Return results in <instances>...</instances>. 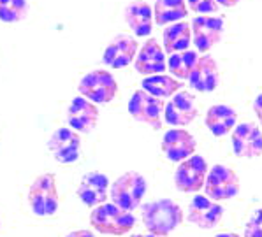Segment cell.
I'll use <instances>...</instances> for the list:
<instances>
[{
	"label": "cell",
	"instance_id": "cell-27",
	"mask_svg": "<svg viewBox=\"0 0 262 237\" xmlns=\"http://www.w3.org/2000/svg\"><path fill=\"white\" fill-rule=\"evenodd\" d=\"M188 4V9L197 13L199 16L204 14H213L219 11V4L216 0H187Z\"/></svg>",
	"mask_w": 262,
	"mask_h": 237
},
{
	"label": "cell",
	"instance_id": "cell-26",
	"mask_svg": "<svg viewBox=\"0 0 262 237\" xmlns=\"http://www.w3.org/2000/svg\"><path fill=\"white\" fill-rule=\"evenodd\" d=\"M28 14L27 0H0V21L18 23Z\"/></svg>",
	"mask_w": 262,
	"mask_h": 237
},
{
	"label": "cell",
	"instance_id": "cell-16",
	"mask_svg": "<svg viewBox=\"0 0 262 237\" xmlns=\"http://www.w3.org/2000/svg\"><path fill=\"white\" fill-rule=\"evenodd\" d=\"M197 143L193 135L185 128H171L164 134L162 151L171 162H183L195 153Z\"/></svg>",
	"mask_w": 262,
	"mask_h": 237
},
{
	"label": "cell",
	"instance_id": "cell-6",
	"mask_svg": "<svg viewBox=\"0 0 262 237\" xmlns=\"http://www.w3.org/2000/svg\"><path fill=\"white\" fill-rule=\"evenodd\" d=\"M204 192L206 197L213 202H222V200L234 199L239 194V178L231 167L219 165L211 167L206 174L204 181Z\"/></svg>",
	"mask_w": 262,
	"mask_h": 237
},
{
	"label": "cell",
	"instance_id": "cell-23",
	"mask_svg": "<svg viewBox=\"0 0 262 237\" xmlns=\"http://www.w3.org/2000/svg\"><path fill=\"white\" fill-rule=\"evenodd\" d=\"M187 0H157L153 6V19L157 25H172L187 18Z\"/></svg>",
	"mask_w": 262,
	"mask_h": 237
},
{
	"label": "cell",
	"instance_id": "cell-10",
	"mask_svg": "<svg viewBox=\"0 0 262 237\" xmlns=\"http://www.w3.org/2000/svg\"><path fill=\"white\" fill-rule=\"evenodd\" d=\"M51 155L60 163H74L81 153V137L72 128H56L48 140Z\"/></svg>",
	"mask_w": 262,
	"mask_h": 237
},
{
	"label": "cell",
	"instance_id": "cell-21",
	"mask_svg": "<svg viewBox=\"0 0 262 237\" xmlns=\"http://www.w3.org/2000/svg\"><path fill=\"white\" fill-rule=\"evenodd\" d=\"M237 122V114L232 107L225 104L211 106L206 112V127L215 137H224L229 132L234 130Z\"/></svg>",
	"mask_w": 262,
	"mask_h": 237
},
{
	"label": "cell",
	"instance_id": "cell-30",
	"mask_svg": "<svg viewBox=\"0 0 262 237\" xmlns=\"http://www.w3.org/2000/svg\"><path fill=\"white\" fill-rule=\"evenodd\" d=\"M67 237H95V235H94V232H90V230H74Z\"/></svg>",
	"mask_w": 262,
	"mask_h": 237
},
{
	"label": "cell",
	"instance_id": "cell-11",
	"mask_svg": "<svg viewBox=\"0 0 262 237\" xmlns=\"http://www.w3.org/2000/svg\"><path fill=\"white\" fill-rule=\"evenodd\" d=\"M232 150L237 158H257L262 155V130L255 123H239L232 130Z\"/></svg>",
	"mask_w": 262,
	"mask_h": 237
},
{
	"label": "cell",
	"instance_id": "cell-8",
	"mask_svg": "<svg viewBox=\"0 0 262 237\" xmlns=\"http://www.w3.org/2000/svg\"><path fill=\"white\" fill-rule=\"evenodd\" d=\"M208 162L201 155H192L190 158L180 162L174 172V184L183 194H197L204 186L208 174Z\"/></svg>",
	"mask_w": 262,
	"mask_h": 237
},
{
	"label": "cell",
	"instance_id": "cell-1",
	"mask_svg": "<svg viewBox=\"0 0 262 237\" xmlns=\"http://www.w3.org/2000/svg\"><path fill=\"white\" fill-rule=\"evenodd\" d=\"M183 209L171 199H160L144 204L143 223L151 235L166 237L183 223Z\"/></svg>",
	"mask_w": 262,
	"mask_h": 237
},
{
	"label": "cell",
	"instance_id": "cell-7",
	"mask_svg": "<svg viewBox=\"0 0 262 237\" xmlns=\"http://www.w3.org/2000/svg\"><path fill=\"white\" fill-rule=\"evenodd\" d=\"M164 107H166V102L162 99L153 97L144 90H136L128 100V112L132 118L139 123L150 125L155 130L162 128Z\"/></svg>",
	"mask_w": 262,
	"mask_h": 237
},
{
	"label": "cell",
	"instance_id": "cell-24",
	"mask_svg": "<svg viewBox=\"0 0 262 237\" xmlns=\"http://www.w3.org/2000/svg\"><path fill=\"white\" fill-rule=\"evenodd\" d=\"M141 90H144L146 93L153 95L157 99H167L172 97L174 93L183 88V83L174 79L172 76H166V74H155V76H148V78L143 79L141 83Z\"/></svg>",
	"mask_w": 262,
	"mask_h": 237
},
{
	"label": "cell",
	"instance_id": "cell-22",
	"mask_svg": "<svg viewBox=\"0 0 262 237\" xmlns=\"http://www.w3.org/2000/svg\"><path fill=\"white\" fill-rule=\"evenodd\" d=\"M164 41V53H180V51H187L192 42V30L187 21H178L169 25L164 30L162 35Z\"/></svg>",
	"mask_w": 262,
	"mask_h": 237
},
{
	"label": "cell",
	"instance_id": "cell-14",
	"mask_svg": "<svg viewBox=\"0 0 262 237\" xmlns=\"http://www.w3.org/2000/svg\"><path fill=\"white\" fill-rule=\"evenodd\" d=\"M138 51L139 44L134 37L127 34H120L107 44L106 51L102 55V62L111 69H123V67L130 65L134 62Z\"/></svg>",
	"mask_w": 262,
	"mask_h": 237
},
{
	"label": "cell",
	"instance_id": "cell-15",
	"mask_svg": "<svg viewBox=\"0 0 262 237\" xmlns=\"http://www.w3.org/2000/svg\"><path fill=\"white\" fill-rule=\"evenodd\" d=\"M167 58L164 53V48L160 46L157 39H148L146 42L141 46L134 58V67L139 74H143L144 78L155 74H164V70H167Z\"/></svg>",
	"mask_w": 262,
	"mask_h": 237
},
{
	"label": "cell",
	"instance_id": "cell-20",
	"mask_svg": "<svg viewBox=\"0 0 262 237\" xmlns=\"http://www.w3.org/2000/svg\"><path fill=\"white\" fill-rule=\"evenodd\" d=\"M123 18L127 27L138 37H148L153 28V9L144 0H134L123 11Z\"/></svg>",
	"mask_w": 262,
	"mask_h": 237
},
{
	"label": "cell",
	"instance_id": "cell-13",
	"mask_svg": "<svg viewBox=\"0 0 262 237\" xmlns=\"http://www.w3.org/2000/svg\"><path fill=\"white\" fill-rule=\"evenodd\" d=\"M197 106L190 91H178L164 107V118L174 128H183L195 120Z\"/></svg>",
	"mask_w": 262,
	"mask_h": 237
},
{
	"label": "cell",
	"instance_id": "cell-19",
	"mask_svg": "<svg viewBox=\"0 0 262 237\" xmlns=\"http://www.w3.org/2000/svg\"><path fill=\"white\" fill-rule=\"evenodd\" d=\"M78 197L88 207H97L106 204L110 197V179L102 172H88L83 176L78 186Z\"/></svg>",
	"mask_w": 262,
	"mask_h": 237
},
{
	"label": "cell",
	"instance_id": "cell-28",
	"mask_svg": "<svg viewBox=\"0 0 262 237\" xmlns=\"http://www.w3.org/2000/svg\"><path fill=\"white\" fill-rule=\"evenodd\" d=\"M245 237H262V207L252 215L245 227Z\"/></svg>",
	"mask_w": 262,
	"mask_h": 237
},
{
	"label": "cell",
	"instance_id": "cell-4",
	"mask_svg": "<svg viewBox=\"0 0 262 237\" xmlns=\"http://www.w3.org/2000/svg\"><path fill=\"white\" fill-rule=\"evenodd\" d=\"M28 204L32 207V212L37 216L55 215L60 204L55 174L46 172V174L37 176L32 181L30 190H28Z\"/></svg>",
	"mask_w": 262,
	"mask_h": 237
},
{
	"label": "cell",
	"instance_id": "cell-33",
	"mask_svg": "<svg viewBox=\"0 0 262 237\" xmlns=\"http://www.w3.org/2000/svg\"><path fill=\"white\" fill-rule=\"evenodd\" d=\"M132 237H157V235H151V234H148V235H143V234H136V235H132Z\"/></svg>",
	"mask_w": 262,
	"mask_h": 237
},
{
	"label": "cell",
	"instance_id": "cell-32",
	"mask_svg": "<svg viewBox=\"0 0 262 237\" xmlns=\"http://www.w3.org/2000/svg\"><path fill=\"white\" fill-rule=\"evenodd\" d=\"M215 237H241V235L234 234V232H222V234H216Z\"/></svg>",
	"mask_w": 262,
	"mask_h": 237
},
{
	"label": "cell",
	"instance_id": "cell-2",
	"mask_svg": "<svg viewBox=\"0 0 262 237\" xmlns=\"http://www.w3.org/2000/svg\"><path fill=\"white\" fill-rule=\"evenodd\" d=\"M148 190V183L143 174L136 171L125 172L120 176L110 188V197L116 207L132 212L141 206L144 194Z\"/></svg>",
	"mask_w": 262,
	"mask_h": 237
},
{
	"label": "cell",
	"instance_id": "cell-17",
	"mask_svg": "<svg viewBox=\"0 0 262 237\" xmlns=\"http://www.w3.org/2000/svg\"><path fill=\"white\" fill-rule=\"evenodd\" d=\"M97 122H99V109L94 102L83 97H74L71 100L67 109V123L72 130L78 134H90L97 127Z\"/></svg>",
	"mask_w": 262,
	"mask_h": 237
},
{
	"label": "cell",
	"instance_id": "cell-31",
	"mask_svg": "<svg viewBox=\"0 0 262 237\" xmlns=\"http://www.w3.org/2000/svg\"><path fill=\"white\" fill-rule=\"evenodd\" d=\"M241 0H216V4H219V6H224V7H234Z\"/></svg>",
	"mask_w": 262,
	"mask_h": 237
},
{
	"label": "cell",
	"instance_id": "cell-29",
	"mask_svg": "<svg viewBox=\"0 0 262 237\" xmlns=\"http://www.w3.org/2000/svg\"><path fill=\"white\" fill-rule=\"evenodd\" d=\"M253 112L257 114V120H259L260 127H262V93H259L253 100Z\"/></svg>",
	"mask_w": 262,
	"mask_h": 237
},
{
	"label": "cell",
	"instance_id": "cell-25",
	"mask_svg": "<svg viewBox=\"0 0 262 237\" xmlns=\"http://www.w3.org/2000/svg\"><path fill=\"white\" fill-rule=\"evenodd\" d=\"M197 58L199 55L192 50H187V51H180V53H172L169 55L167 58V70L171 72V76L174 79H188L190 72L195 65Z\"/></svg>",
	"mask_w": 262,
	"mask_h": 237
},
{
	"label": "cell",
	"instance_id": "cell-9",
	"mask_svg": "<svg viewBox=\"0 0 262 237\" xmlns=\"http://www.w3.org/2000/svg\"><path fill=\"white\" fill-rule=\"evenodd\" d=\"M192 42L201 53H208L213 46L220 42L222 35H224V19L219 16L204 14L193 18L192 25Z\"/></svg>",
	"mask_w": 262,
	"mask_h": 237
},
{
	"label": "cell",
	"instance_id": "cell-12",
	"mask_svg": "<svg viewBox=\"0 0 262 237\" xmlns=\"http://www.w3.org/2000/svg\"><path fill=\"white\" fill-rule=\"evenodd\" d=\"M224 218V207L219 202H213L206 195H195L188 206L187 220L192 225L204 230L215 228Z\"/></svg>",
	"mask_w": 262,
	"mask_h": 237
},
{
	"label": "cell",
	"instance_id": "cell-18",
	"mask_svg": "<svg viewBox=\"0 0 262 237\" xmlns=\"http://www.w3.org/2000/svg\"><path fill=\"white\" fill-rule=\"evenodd\" d=\"M188 83H190L193 90L201 91V93L215 91L220 83V70L216 60L211 55L199 56L190 76H188Z\"/></svg>",
	"mask_w": 262,
	"mask_h": 237
},
{
	"label": "cell",
	"instance_id": "cell-3",
	"mask_svg": "<svg viewBox=\"0 0 262 237\" xmlns=\"http://www.w3.org/2000/svg\"><path fill=\"white\" fill-rule=\"evenodd\" d=\"M90 225L104 235H125L134 228L136 218L115 204H100L90 212Z\"/></svg>",
	"mask_w": 262,
	"mask_h": 237
},
{
	"label": "cell",
	"instance_id": "cell-5",
	"mask_svg": "<svg viewBox=\"0 0 262 237\" xmlns=\"http://www.w3.org/2000/svg\"><path fill=\"white\" fill-rule=\"evenodd\" d=\"M83 99L94 104H110L118 93V83L110 70L97 69L84 74L78 84Z\"/></svg>",
	"mask_w": 262,
	"mask_h": 237
}]
</instances>
